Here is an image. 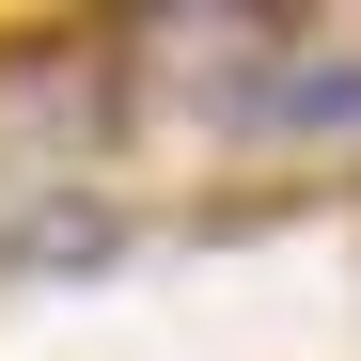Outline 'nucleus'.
Returning a JSON list of instances; mask_svg holds the SVG:
<instances>
[{
    "label": "nucleus",
    "instance_id": "1",
    "mask_svg": "<svg viewBox=\"0 0 361 361\" xmlns=\"http://www.w3.org/2000/svg\"><path fill=\"white\" fill-rule=\"evenodd\" d=\"M110 252H126V204H110V189H47L32 220H0V267H32V283L110 267Z\"/></svg>",
    "mask_w": 361,
    "mask_h": 361
}]
</instances>
